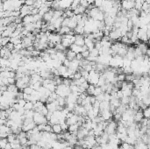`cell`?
Masks as SVG:
<instances>
[{
  "instance_id": "obj_38",
  "label": "cell",
  "mask_w": 150,
  "mask_h": 149,
  "mask_svg": "<svg viewBox=\"0 0 150 149\" xmlns=\"http://www.w3.org/2000/svg\"><path fill=\"white\" fill-rule=\"evenodd\" d=\"M34 90L31 87V86H27V87H26L23 90V92L26 93V94H28V95H32L33 93H34Z\"/></svg>"
},
{
  "instance_id": "obj_10",
  "label": "cell",
  "mask_w": 150,
  "mask_h": 149,
  "mask_svg": "<svg viewBox=\"0 0 150 149\" xmlns=\"http://www.w3.org/2000/svg\"><path fill=\"white\" fill-rule=\"evenodd\" d=\"M73 0H61L60 1V9L61 10H67V9H70L71 4Z\"/></svg>"
},
{
  "instance_id": "obj_49",
  "label": "cell",
  "mask_w": 150,
  "mask_h": 149,
  "mask_svg": "<svg viewBox=\"0 0 150 149\" xmlns=\"http://www.w3.org/2000/svg\"><path fill=\"white\" fill-rule=\"evenodd\" d=\"M5 48H7L8 50H10V51H12V50H14V48H15V45L13 43H12V42H9V43L7 44V45L5 46Z\"/></svg>"
},
{
  "instance_id": "obj_23",
  "label": "cell",
  "mask_w": 150,
  "mask_h": 149,
  "mask_svg": "<svg viewBox=\"0 0 150 149\" xmlns=\"http://www.w3.org/2000/svg\"><path fill=\"white\" fill-rule=\"evenodd\" d=\"M77 54H76L75 52H73L72 50H69L66 52V56H67V59L69 60V61H73L76 58Z\"/></svg>"
},
{
  "instance_id": "obj_5",
  "label": "cell",
  "mask_w": 150,
  "mask_h": 149,
  "mask_svg": "<svg viewBox=\"0 0 150 149\" xmlns=\"http://www.w3.org/2000/svg\"><path fill=\"white\" fill-rule=\"evenodd\" d=\"M61 39H62V36L59 33H50V35L48 36V41H49L50 43H53L54 45H57V44L61 43Z\"/></svg>"
},
{
  "instance_id": "obj_43",
  "label": "cell",
  "mask_w": 150,
  "mask_h": 149,
  "mask_svg": "<svg viewBox=\"0 0 150 149\" xmlns=\"http://www.w3.org/2000/svg\"><path fill=\"white\" fill-rule=\"evenodd\" d=\"M0 119H9V115L7 114L6 111H1V113H0Z\"/></svg>"
},
{
  "instance_id": "obj_46",
  "label": "cell",
  "mask_w": 150,
  "mask_h": 149,
  "mask_svg": "<svg viewBox=\"0 0 150 149\" xmlns=\"http://www.w3.org/2000/svg\"><path fill=\"white\" fill-rule=\"evenodd\" d=\"M69 88H70L71 92H79V86L75 85V84L72 83L71 85L69 86Z\"/></svg>"
},
{
  "instance_id": "obj_19",
  "label": "cell",
  "mask_w": 150,
  "mask_h": 149,
  "mask_svg": "<svg viewBox=\"0 0 150 149\" xmlns=\"http://www.w3.org/2000/svg\"><path fill=\"white\" fill-rule=\"evenodd\" d=\"M61 43L62 44V45L64 46L66 48H70V46H71L72 44L74 43V41H72V40H70V39H68V38L62 37Z\"/></svg>"
},
{
  "instance_id": "obj_44",
  "label": "cell",
  "mask_w": 150,
  "mask_h": 149,
  "mask_svg": "<svg viewBox=\"0 0 150 149\" xmlns=\"http://www.w3.org/2000/svg\"><path fill=\"white\" fill-rule=\"evenodd\" d=\"M91 56H95V57H98L99 56V50L97 49V48H93L91 51H90V54Z\"/></svg>"
},
{
  "instance_id": "obj_59",
  "label": "cell",
  "mask_w": 150,
  "mask_h": 149,
  "mask_svg": "<svg viewBox=\"0 0 150 149\" xmlns=\"http://www.w3.org/2000/svg\"><path fill=\"white\" fill-rule=\"evenodd\" d=\"M4 149H13V148H12V144L9 143V142H8V144L6 145L5 148H4Z\"/></svg>"
},
{
  "instance_id": "obj_35",
  "label": "cell",
  "mask_w": 150,
  "mask_h": 149,
  "mask_svg": "<svg viewBox=\"0 0 150 149\" xmlns=\"http://www.w3.org/2000/svg\"><path fill=\"white\" fill-rule=\"evenodd\" d=\"M79 5H80V0H73V2H72V4H71V6H70V9H71L72 11H74L75 9H76Z\"/></svg>"
},
{
  "instance_id": "obj_33",
  "label": "cell",
  "mask_w": 150,
  "mask_h": 149,
  "mask_svg": "<svg viewBox=\"0 0 150 149\" xmlns=\"http://www.w3.org/2000/svg\"><path fill=\"white\" fill-rule=\"evenodd\" d=\"M95 89H96V86L92 85V84H90L89 88L87 89L86 92L89 96H94V92H95Z\"/></svg>"
},
{
  "instance_id": "obj_37",
  "label": "cell",
  "mask_w": 150,
  "mask_h": 149,
  "mask_svg": "<svg viewBox=\"0 0 150 149\" xmlns=\"http://www.w3.org/2000/svg\"><path fill=\"white\" fill-rule=\"evenodd\" d=\"M106 83H107V82H106V80H105V78L102 75H101L100 78H99V81H98V85H97V86H98V87H102V86L105 85V84Z\"/></svg>"
},
{
  "instance_id": "obj_62",
  "label": "cell",
  "mask_w": 150,
  "mask_h": 149,
  "mask_svg": "<svg viewBox=\"0 0 150 149\" xmlns=\"http://www.w3.org/2000/svg\"><path fill=\"white\" fill-rule=\"evenodd\" d=\"M147 74H148V75L150 76V68H149V70H148V72H147Z\"/></svg>"
},
{
  "instance_id": "obj_34",
  "label": "cell",
  "mask_w": 150,
  "mask_h": 149,
  "mask_svg": "<svg viewBox=\"0 0 150 149\" xmlns=\"http://www.w3.org/2000/svg\"><path fill=\"white\" fill-rule=\"evenodd\" d=\"M144 2H142V0H136L135 1V6H134V8L137 9L138 11H140V12H141V8H142V4Z\"/></svg>"
},
{
  "instance_id": "obj_54",
  "label": "cell",
  "mask_w": 150,
  "mask_h": 149,
  "mask_svg": "<svg viewBox=\"0 0 150 149\" xmlns=\"http://www.w3.org/2000/svg\"><path fill=\"white\" fill-rule=\"evenodd\" d=\"M34 4H35V2L34 0H26V2H25V4H27V5H29V6H34Z\"/></svg>"
},
{
  "instance_id": "obj_28",
  "label": "cell",
  "mask_w": 150,
  "mask_h": 149,
  "mask_svg": "<svg viewBox=\"0 0 150 149\" xmlns=\"http://www.w3.org/2000/svg\"><path fill=\"white\" fill-rule=\"evenodd\" d=\"M57 69H58L59 73H60V75L63 76V75H64L66 73L68 72V69H69V68H68V67H66V66H64L62 64V65H61L58 68H57Z\"/></svg>"
},
{
  "instance_id": "obj_26",
  "label": "cell",
  "mask_w": 150,
  "mask_h": 149,
  "mask_svg": "<svg viewBox=\"0 0 150 149\" xmlns=\"http://www.w3.org/2000/svg\"><path fill=\"white\" fill-rule=\"evenodd\" d=\"M110 103H111L112 105L114 106L115 108H119L121 105V101H120V99H119V98H112Z\"/></svg>"
},
{
  "instance_id": "obj_18",
  "label": "cell",
  "mask_w": 150,
  "mask_h": 149,
  "mask_svg": "<svg viewBox=\"0 0 150 149\" xmlns=\"http://www.w3.org/2000/svg\"><path fill=\"white\" fill-rule=\"evenodd\" d=\"M70 50H72L73 52H75L76 54H81L82 52H83V46H78L76 45V44L73 43L71 46H70Z\"/></svg>"
},
{
  "instance_id": "obj_41",
  "label": "cell",
  "mask_w": 150,
  "mask_h": 149,
  "mask_svg": "<svg viewBox=\"0 0 150 149\" xmlns=\"http://www.w3.org/2000/svg\"><path fill=\"white\" fill-rule=\"evenodd\" d=\"M7 144H8L7 138H5V139H1V140H0V146H1V149L5 148V146Z\"/></svg>"
},
{
  "instance_id": "obj_8",
  "label": "cell",
  "mask_w": 150,
  "mask_h": 149,
  "mask_svg": "<svg viewBox=\"0 0 150 149\" xmlns=\"http://www.w3.org/2000/svg\"><path fill=\"white\" fill-rule=\"evenodd\" d=\"M33 8H34V6H29L27 4H23L20 9V17L24 18L27 16V15L31 14V11L33 10Z\"/></svg>"
},
{
  "instance_id": "obj_15",
  "label": "cell",
  "mask_w": 150,
  "mask_h": 149,
  "mask_svg": "<svg viewBox=\"0 0 150 149\" xmlns=\"http://www.w3.org/2000/svg\"><path fill=\"white\" fill-rule=\"evenodd\" d=\"M31 23H35L34 20V15H27V16L23 18V25H27V24H31Z\"/></svg>"
},
{
  "instance_id": "obj_13",
  "label": "cell",
  "mask_w": 150,
  "mask_h": 149,
  "mask_svg": "<svg viewBox=\"0 0 150 149\" xmlns=\"http://www.w3.org/2000/svg\"><path fill=\"white\" fill-rule=\"evenodd\" d=\"M54 10L51 9L48 12L45 13L43 16V20L45 22H47V23H50L52 20V19H53V17H54Z\"/></svg>"
},
{
  "instance_id": "obj_2",
  "label": "cell",
  "mask_w": 150,
  "mask_h": 149,
  "mask_svg": "<svg viewBox=\"0 0 150 149\" xmlns=\"http://www.w3.org/2000/svg\"><path fill=\"white\" fill-rule=\"evenodd\" d=\"M100 76H101V75L99 74V72L93 69V70H91L90 72L89 78H88L87 81L90 84H92V85L97 86L98 85V81H99Z\"/></svg>"
},
{
  "instance_id": "obj_16",
  "label": "cell",
  "mask_w": 150,
  "mask_h": 149,
  "mask_svg": "<svg viewBox=\"0 0 150 149\" xmlns=\"http://www.w3.org/2000/svg\"><path fill=\"white\" fill-rule=\"evenodd\" d=\"M66 123L69 124V126L78 123V115L74 114L73 116H71L70 117H68V119H66Z\"/></svg>"
},
{
  "instance_id": "obj_63",
  "label": "cell",
  "mask_w": 150,
  "mask_h": 149,
  "mask_svg": "<svg viewBox=\"0 0 150 149\" xmlns=\"http://www.w3.org/2000/svg\"><path fill=\"white\" fill-rule=\"evenodd\" d=\"M2 2H3V3H4V2H6V1H8V0H1Z\"/></svg>"
},
{
  "instance_id": "obj_24",
  "label": "cell",
  "mask_w": 150,
  "mask_h": 149,
  "mask_svg": "<svg viewBox=\"0 0 150 149\" xmlns=\"http://www.w3.org/2000/svg\"><path fill=\"white\" fill-rule=\"evenodd\" d=\"M53 128V132L56 133V134H60V133L62 132V129H61V126L60 124H56L52 126Z\"/></svg>"
},
{
  "instance_id": "obj_31",
  "label": "cell",
  "mask_w": 150,
  "mask_h": 149,
  "mask_svg": "<svg viewBox=\"0 0 150 149\" xmlns=\"http://www.w3.org/2000/svg\"><path fill=\"white\" fill-rule=\"evenodd\" d=\"M11 42L14 44V45H19V44L22 43V38L20 36L15 37V38H11Z\"/></svg>"
},
{
  "instance_id": "obj_7",
  "label": "cell",
  "mask_w": 150,
  "mask_h": 149,
  "mask_svg": "<svg viewBox=\"0 0 150 149\" xmlns=\"http://www.w3.org/2000/svg\"><path fill=\"white\" fill-rule=\"evenodd\" d=\"M135 6V2L130 1V0H122L121 2V7L125 11H131Z\"/></svg>"
},
{
  "instance_id": "obj_56",
  "label": "cell",
  "mask_w": 150,
  "mask_h": 149,
  "mask_svg": "<svg viewBox=\"0 0 150 149\" xmlns=\"http://www.w3.org/2000/svg\"><path fill=\"white\" fill-rule=\"evenodd\" d=\"M18 103L19 104V105L21 106V107H24L25 106V104H26V101L25 99H19V101H18Z\"/></svg>"
},
{
  "instance_id": "obj_39",
  "label": "cell",
  "mask_w": 150,
  "mask_h": 149,
  "mask_svg": "<svg viewBox=\"0 0 150 149\" xmlns=\"http://www.w3.org/2000/svg\"><path fill=\"white\" fill-rule=\"evenodd\" d=\"M17 139V135L14 134V133H12V134H9L8 137H7V139H8V142L9 143H12V142L15 141V139Z\"/></svg>"
},
{
  "instance_id": "obj_45",
  "label": "cell",
  "mask_w": 150,
  "mask_h": 149,
  "mask_svg": "<svg viewBox=\"0 0 150 149\" xmlns=\"http://www.w3.org/2000/svg\"><path fill=\"white\" fill-rule=\"evenodd\" d=\"M143 113H144V117L147 119H150V106H148L147 109L143 110Z\"/></svg>"
},
{
  "instance_id": "obj_25",
  "label": "cell",
  "mask_w": 150,
  "mask_h": 149,
  "mask_svg": "<svg viewBox=\"0 0 150 149\" xmlns=\"http://www.w3.org/2000/svg\"><path fill=\"white\" fill-rule=\"evenodd\" d=\"M56 55H57V59L60 60L61 61H62V63H63V61H64L65 60L67 59V56H66V53H64V52L57 51Z\"/></svg>"
},
{
  "instance_id": "obj_11",
  "label": "cell",
  "mask_w": 150,
  "mask_h": 149,
  "mask_svg": "<svg viewBox=\"0 0 150 149\" xmlns=\"http://www.w3.org/2000/svg\"><path fill=\"white\" fill-rule=\"evenodd\" d=\"M101 116L103 117V119L105 120V121H111L112 117H113V114L110 110H105L103 111V112H100Z\"/></svg>"
},
{
  "instance_id": "obj_53",
  "label": "cell",
  "mask_w": 150,
  "mask_h": 149,
  "mask_svg": "<svg viewBox=\"0 0 150 149\" xmlns=\"http://www.w3.org/2000/svg\"><path fill=\"white\" fill-rule=\"evenodd\" d=\"M81 77H82V74H81V72H80V71H77L76 73H75L73 79H74V80H78V79H80Z\"/></svg>"
},
{
  "instance_id": "obj_48",
  "label": "cell",
  "mask_w": 150,
  "mask_h": 149,
  "mask_svg": "<svg viewBox=\"0 0 150 149\" xmlns=\"http://www.w3.org/2000/svg\"><path fill=\"white\" fill-rule=\"evenodd\" d=\"M125 76H127V75H125V74H120L117 76V79H118V81H120V82H125Z\"/></svg>"
},
{
  "instance_id": "obj_4",
  "label": "cell",
  "mask_w": 150,
  "mask_h": 149,
  "mask_svg": "<svg viewBox=\"0 0 150 149\" xmlns=\"http://www.w3.org/2000/svg\"><path fill=\"white\" fill-rule=\"evenodd\" d=\"M34 121L37 124H46L48 123L46 116H44V115H42L41 113L37 112H35V114L34 116Z\"/></svg>"
},
{
  "instance_id": "obj_21",
  "label": "cell",
  "mask_w": 150,
  "mask_h": 149,
  "mask_svg": "<svg viewBox=\"0 0 150 149\" xmlns=\"http://www.w3.org/2000/svg\"><path fill=\"white\" fill-rule=\"evenodd\" d=\"M71 29L69 27V26H61L60 29L58 30V33L59 34H61V36L64 34H69V33L71 32Z\"/></svg>"
},
{
  "instance_id": "obj_50",
  "label": "cell",
  "mask_w": 150,
  "mask_h": 149,
  "mask_svg": "<svg viewBox=\"0 0 150 149\" xmlns=\"http://www.w3.org/2000/svg\"><path fill=\"white\" fill-rule=\"evenodd\" d=\"M80 4L82 6H83V7H85V8H88L89 7V5H90V4L88 3L87 0H80Z\"/></svg>"
},
{
  "instance_id": "obj_47",
  "label": "cell",
  "mask_w": 150,
  "mask_h": 149,
  "mask_svg": "<svg viewBox=\"0 0 150 149\" xmlns=\"http://www.w3.org/2000/svg\"><path fill=\"white\" fill-rule=\"evenodd\" d=\"M103 2H104V0H95V2H94V5H95V7H97V8H100V7H102V5H103Z\"/></svg>"
},
{
  "instance_id": "obj_3",
  "label": "cell",
  "mask_w": 150,
  "mask_h": 149,
  "mask_svg": "<svg viewBox=\"0 0 150 149\" xmlns=\"http://www.w3.org/2000/svg\"><path fill=\"white\" fill-rule=\"evenodd\" d=\"M117 128H118V124L115 120L113 121H108V126L107 127L105 128V132H107L109 135L111 134H114V133H117Z\"/></svg>"
},
{
  "instance_id": "obj_14",
  "label": "cell",
  "mask_w": 150,
  "mask_h": 149,
  "mask_svg": "<svg viewBox=\"0 0 150 149\" xmlns=\"http://www.w3.org/2000/svg\"><path fill=\"white\" fill-rule=\"evenodd\" d=\"M36 126H37V124L34 121V122H32V123H30V124H23V126H22V131H24V132H28V131L33 130V129L35 128Z\"/></svg>"
},
{
  "instance_id": "obj_42",
  "label": "cell",
  "mask_w": 150,
  "mask_h": 149,
  "mask_svg": "<svg viewBox=\"0 0 150 149\" xmlns=\"http://www.w3.org/2000/svg\"><path fill=\"white\" fill-rule=\"evenodd\" d=\"M103 90H102V88L101 87H98V86H96V89H95V92H94V96L95 97H98L100 94H102Z\"/></svg>"
},
{
  "instance_id": "obj_52",
  "label": "cell",
  "mask_w": 150,
  "mask_h": 149,
  "mask_svg": "<svg viewBox=\"0 0 150 149\" xmlns=\"http://www.w3.org/2000/svg\"><path fill=\"white\" fill-rule=\"evenodd\" d=\"M61 129H62V132H66V131H69V124H68L67 123H63V124H61Z\"/></svg>"
},
{
  "instance_id": "obj_64",
  "label": "cell",
  "mask_w": 150,
  "mask_h": 149,
  "mask_svg": "<svg viewBox=\"0 0 150 149\" xmlns=\"http://www.w3.org/2000/svg\"><path fill=\"white\" fill-rule=\"evenodd\" d=\"M83 149H90V148H83Z\"/></svg>"
},
{
  "instance_id": "obj_51",
  "label": "cell",
  "mask_w": 150,
  "mask_h": 149,
  "mask_svg": "<svg viewBox=\"0 0 150 149\" xmlns=\"http://www.w3.org/2000/svg\"><path fill=\"white\" fill-rule=\"evenodd\" d=\"M82 55H83V57L84 59H87L88 57L90 56V50H86L84 51V52H83V53H81Z\"/></svg>"
},
{
  "instance_id": "obj_27",
  "label": "cell",
  "mask_w": 150,
  "mask_h": 149,
  "mask_svg": "<svg viewBox=\"0 0 150 149\" xmlns=\"http://www.w3.org/2000/svg\"><path fill=\"white\" fill-rule=\"evenodd\" d=\"M7 90L10 91V92H12V93H14L15 96H16L17 93L19 92V89H18V87L16 86V84H9Z\"/></svg>"
},
{
  "instance_id": "obj_17",
  "label": "cell",
  "mask_w": 150,
  "mask_h": 149,
  "mask_svg": "<svg viewBox=\"0 0 150 149\" xmlns=\"http://www.w3.org/2000/svg\"><path fill=\"white\" fill-rule=\"evenodd\" d=\"M16 86L18 87V89L19 90H24L26 87H27V86H29V85H27L25 82L23 81V79L22 78H19V79H16Z\"/></svg>"
},
{
  "instance_id": "obj_57",
  "label": "cell",
  "mask_w": 150,
  "mask_h": 149,
  "mask_svg": "<svg viewBox=\"0 0 150 149\" xmlns=\"http://www.w3.org/2000/svg\"><path fill=\"white\" fill-rule=\"evenodd\" d=\"M23 99H25L26 102H27V101H30V100H31V95H28V94H26V93H24Z\"/></svg>"
},
{
  "instance_id": "obj_22",
  "label": "cell",
  "mask_w": 150,
  "mask_h": 149,
  "mask_svg": "<svg viewBox=\"0 0 150 149\" xmlns=\"http://www.w3.org/2000/svg\"><path fill=\"white\" fill-rule=\"evenodd\" d=\"M86 10H87V8L83 7V6H82L81 4H80V5H79L76 9H75L73 12L75 13V15H77V14H84L85 12H86Z\"/></svg>"
},
{
  "instance_id": "obj_40",
  "label": "cell",
  "mask_w": 150,
  "mask_h": 149,
  "mask_svg": "<svg viewBox=\"0 0 150 149\" xmlns=\"http://www.w3.org/2000/svg\"><path fill=\"white\" fill-rule=\"evenodd\" d=\"M56 48L57 51H61V52H65L66 51V48L61 43H59V44H57V45H56V48Z\"/></svg>"
},
{
  "instance_id": "obj_1",
  "label": "cell",
  "mask_w": 150,
  "mask_h": 149,
  "mask_svg": "<svg viewBox=\"0 0 150 149\" xmlns=\"http://www.w3.org/2000/svg\"><path fill=\"white\" fill-rule=\"evenodd\" d=\"M56 92L57 93V95H58L59 97H67L71 93V90H70L69 86H67V85H65V84L61 83L60 85L57 86Z\"/></svg>"
},
{
  "instance_id": "obj_9",
  "label": "cell",
  "mask_w": 150,
  "mask_h": 149,
  "mask_svg": "<svg viewBox=\"0 0 150 149\" xmlns=\"http://www.w3.org/2000/svg\"><path fill=\"white\" fill-rule=\"evenodd\" d=\"M75 44L78 46H84L85 45V37L83 34H76L75 35Z\"/></svg>"
},
{
  "instance_id": "obj_6",
  "label": "cell",
  "mask_w": 150,
  "mask_h": 149,
  "mask_svg": "<svg viewBox=\"0 0 150 149\" xmlns=\"http://www.w3.org/2000/svg\"><path fill=\"white\" fill-rule=\"evenodd\" d=\"M122 36V32L120 29H113L109 34V37L111 38L112 41H120Z\"/></svg>"
},
{
  "instance_id": "obj_55",
  "label": "cell",
  "mask_w": 150,
  "mask_h": 149,
  "mask_svg": "<svg viewBox=\"0 0 150 149\" xmlns=\"http://www.w3.org/2000/svg\"><path fill=\"white\" fill-rule=\"evenodd\" d=\"M124 97V94H123V91L120 90L119 91H117V97H118L119 99H121L122 97Z\"/></svg>"
},
{
  "instance_id": "obj_12",
  "label": "cell",
  "mask_w": 150,
  "mask_h": 149,
  "mask_svg": "<svg viewBox=\"0 0 150 149\" xmlns=\"http://www.w3.org/2000/svg\"><path fill=\"white\" fill-rule=\"evenodd\" d=\"M144 113H143V111L142 110H138L137 112H135L134 114V122L135 123H140L141 120L144 119Z\"/></svg>"
},
{
  "instance_id": "obj_60",
  "label": "cell",
  "mask_w": 150,
  "mask_h": 149,
  "mask_svg": "<svg viewBox=\"0 0 150 149\" xmlns=\"http://www.w3.org/2000/svg\"><path fill=\"white\" fill-rule=\"evenodd\" d=\"M64 149H75V148L72 146H66Z\"/></svg>"
},
{
  "instance_id": "obj_58",
  "label": "cell",
  "mask_w": 150,
  "mask_h": 149,
  "mask_svg": "<svg viewBox=\"0 0 150 149\" xmlns=\"http://www.w3.org/2000/svg\"><path fill=\"white\" fill-rule=\"evenodd\" d=\"M30 149H41V148L37 144H34V145H31L30 146Z\"/></svg>"
},
{
  "instance_id": "obj_29",
  "label": "cell",
  "mask_w": 150,
  "mask_h": 149,
  "mask_svg": "<svg viewBox=\"0 0 150 149\" xmlns=\"http://www.w3.org/2000/svg\"><path fill=\"white\" fill-rule=\"evenodd\" d=\"M77 21L76 19H74V18H70V20H69V27L70 28L71 30H75V28L77 26Z\"/></svg>"
},
{
  "instance_id": "obj_32",
  "label": "cell",
  "mask_w": 150,
  "mask_h": 149,
  "mask_svg": "<svg viewBox=\"0 0 150 149\" xmlns=\"http://www.w3.org/2000/svg\"><path fill=\"white\" fill-rule=\"evenodd\" d=\"M10 41H11V38L10 37H1V40H0V42H1V46H5Z\"/></svg>"
},
{
  "instance_id": "obj_36",
  "label": "cell",
  "mask_w": 150,
  "mask_h": 149,
  "mask_svg": "<svg viewBox=\"0 0 150 149\" xmlns=\"http://www.w3.org/2000/svg\"><path fill=\"white\" fill-rule=\"evenodd\" d=\"M121 104H124V105H128L130 103V97H123L122 98L120 99Z\"/></svg>"
},
{
  "instance_id": "obj_30",
  "label": "cell",
  "mask_w": 150,
  "mask_h": 149,
  "mask_svg": "<svg viewBox=\"0 0 150 149\" xmlns=\"http://www.w3.org/2000/svg\"><path fill=\"white\" fill-rule=\"evenodd\" d=\"M24 108H25L26 111L34 110V103H33V102H31V101H27L26 103L25 106H24Z\"/></svg>"
},
{
  "instance_id": "obj_20",
  "label": "cell",
  "mask_w": 150,
  "mask_h": 149,
  "mask_svg": "<svg viewBox=\"0 0 150 149\" xmlns=\"http://www.w3.org/2000/svg\"><path fill=\"white\" fill-rule=\"evenodd\" d=\"M111 107V103L108 101H103L100 102V112L105 110H110Z\"/></svg>"
},
{
  "instance_id": "obj_61",
  "label": "cell",
  "mask_w": 150,
  "mask_h": 149,
  "mask_svg": "<svg viewBox=\"0 0 150 149\" xmlns=\"http://www.w3.org/2000/svg\"><path fill=\"white\" fill-rule=\"evenodd\" d=\"M147 45L150 46V39H148V41H147Z\"/></svg>"
}]
</instances>
